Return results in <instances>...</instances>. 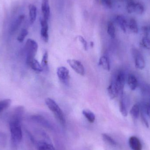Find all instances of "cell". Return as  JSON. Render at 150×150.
Here are the masks:
<instances>
[{
    "instance_id": "24",
    "label": "cell",
    "mask_w": 150,
    "mask_h": 150,
    "mask_svg": "<svg viewBox=\"0 0 150 150\" xmlns=\"http://www.w3.org/2000/svg\"><path fill=\"white\" fill-rule=\"evenodd\" d=\"M11 103L10 99H5L0 101V113L7 109Z\"/></svg>"
},
{
    "instance_id": "20",
    "label": "cell",
    "mask_w": 150,
    "mask_h": 150,
    "mask_svg": "<svg viewBox=\"0 0 150 150\" xmlns=\"http://www.w3.org/2000/svg\"><path fill=\"white\" fill-rule=\"evenodd\" d=\"M82 113L89 122L91 123H93L94 122L95 120V116L93 112L90 110H84Z\"/></svg>"
},
{
    "instance_id": "2",
    "label": "cell",
    "mask_w": 150,
    "mask_h": 150,
    "mask_svg": "<svg viewBox=\"0 0 150 150\" xmlns=\"http://www.w3.org/2000/svg\"><path fill=\"white\" fill-rule=\"evenodd\" d=\"M45 103L47 107L53 113L62 125H65L66 120L65 115L57 103L52 99L50 98L46 99Z\"/></svg>"
},
{
    "instance_id": "17",
    "label": "cell",
    "mask_w": 150,
    "mask_h": 150,
    "mask_svg": "<svg viewBox=\"0 0 150 150\" xmlns=\"http://www.w3.org/2000/svg\"><path fill=\"white\" fill-rule=\"evenodd\" d=\"M38 150H56L53 146L45 142H39L37 145Z\"/></svg>"
},
{
    "instance_id": "11",
    "label": "cell",
    "mask_w": 150,
    "mask_h": 150,
    "mask_svg": "<svg viewBox=\"0 0 150 150\" xmlns=\"http://www.w3.org/2000/svg\"><path fill=\"white\" fill-rule=\"evenodd\" d=\"M129 143L132 150H142V145L139 139L136 137L132 136L129 138Z\"/></svg>"
},
{
    "instance_id": "35",
    "label": "cell",
    "mask_w": 150,
    "mask_h": 150,
    "mask_svg": "<svg viewBox=\"0 0 150 150\" xmlns=\"http://www.w3.org/2000/svg\"><path fill=\"white\" fill-rule=\"evenodd\" d=\"M145 110L147 115L150 118V104H146L145 105Z\"/></svg>"
},
{
    "instance_id": "18",
    "label": "cell",
    "mask_w": 150,
    "mask_h": 150,
    "mask_svg": "<svg viewBox=\"0 0 150 150\" xmlns=\"http://www.w3.org/2000/svg\"><path fill=\"white\" fill-rule=\"evenodd\" d=\"M120 109L122 115L124 117H127L128 115L127 108L124 98L121 95V98L120 102Z\"/></svg>"
},
{
    "instance_id": "23",
    "label": "cell",
    "mask_w": 150,
    "mask_h": 150,
    "mask_svg": "<svg viewBox=\"0 0 150 150\" xmlns=\"http://www.w3.org/2000/svg\"><path fill=\"white\" fill-rule=\"evenodd\" d=\"M107 32L108 35L112 38H114L115 37V29L114 25L112 22H109L108 23Z\"/></svg>"
},
{
    "instance_id": "26",
    "label": "cell",
    "mask_w": 150,
    "mask_h": 150,
    "mask_svg": "<svg viewBox=\"0 0 150 150\" xmlns=\"http://www.w3.org/2000/svg\"><path fill=\"white\" fill-rule=\"evenodd\" d=\"M127 1V10L129 13H132L134 12L135 3L134 0H126Z\"/></svg>"
},
{
    "instance_id": "19",
    "label": "cell",
    "mask_w": 150,
    "mask_h": 150,
    "mask_svg": "<svg viewBox=\"0 0 150 150\" xmlns=\"http://www.w3.org/2000/svg\"><path fill=\"white\" fill-rule=\"evenodd\" d=\"M130 115L134 119H137L140 116V108L139 105L135 104L134 105L130 110Z\"/></svg>"
},
{
    "instance_id": "15",
    "label": "cell",
    "mask_w": 150,
    "mask_h": 150,
    "mask_svg": "<svg viewBox=\"0 0 150 150\" xmlns=\"http://www.w3.org/2000/svg\"><path fill=\"white\" fill-rule=\"evenodd\" d=\"M116 22L120 27L122 31L126 33L127 31V21L124 17L122 16H117L116 18Z\"/></svg>"
},
{
    "instance_id": "29",
    "label": "cell",
    "mask_w": 150,
    "mask_h": 150,
    "mask_svg": "<svg viewBox=\"0 0 150 150\" xmlns=\"http://www.w3.org/2000/svg\"><path fill=\"white\" fill-rule=\"evenodd\" d=\"M28 34V32L27 30L25 29H23L20 32L19 36L18 37L17 40L20 43H22L23 41L24 40Z\"/></svg>"
},
{
    "instance_id": "4",
    "label": "cell",
    "mask_w": 150,
    "mask_h": 150,
    "mask_svg": "<svg viewBox=\"0 0 150 150\" xmlns=\"http://www.w3.org/2000/svg\"><path fill=\"white\" fill-rule=\"evenodd\" d=\"M133 54L134 59L135 66L136 68L142 70L145 67V62L143 56L142 54L137 50H133Z\"/></svg>"
},
{
    "instance_id": "36",
    "label": "cell",
    "mask_w": 150,
    "mask_h": 150,
    "mask_svg": "<svg viewBox=\"0 0 150 150\" xmlns=\"http://www.w3.org/2000/svg\"><path fill=\"white\" fill-rule=\"evenodd\" d=\"M91 47H93V42H92V41L91 42Z\"/></svg>"
},
{
    "instance_id": "8",
    "label": "cell",
    "mask_w": 150,
    "mask_h": 150,
    "mask_svg": "<svg viewBox=\"0 0 150 150\" xmlns=\"http://www.w3.org/2000/svg\"><path fill=\"white\" fill-rule=\"evenodd\" d=\"M69 70L65 67H59L57 69V76L60 81L64 83H67L69 78Z\"/></svg>"
},
{
    "instance_id": "38",
    "label": "cell",
    "mask_w": 150,
    "mask_h": 150,
    "mask_svg": "<svg viewBox=\"0 0 150 150\" xmlns=\"http://www.w3.org/2000/svg\"><path fill=\"white\" fill-rule=\"evenodd\" d=\"M149 33H150V26L149 28Z\"/></svg>"
},
{
    "instance_id": "1",
    "label": "cell",
    "mask_w": 150,
    "mask_h": 150,
    "mask_svg": "<svg viewBox=\"0 0 150 150\" xmlns=\"http://www.w3.org/2000/svg\"><path fill=\"white\" fill-rule=\"evenodd\" d=\"M23 113V108L22 107L17 108L10 121L11 147L13 149H17L23 138L21 121Z\"/></svg>"
},
{
    "instance_id": "13",
    "label": "cell",
    "mask_w": 150,
    "mask_h": 150,
    "mask_svg": "<svg viewBox=\"0 0 150 150\" xmlns=\"http://www.w3.org/2000/svg\"><path fill=\"white\" fill-rule=\"evenodd\" d=\"M26 63L34 71L40 72H42L43 70V69L41 65L35 59L26 61Z\"/></svg>"
},
{
    "instance_id": "21",
    "label": "cell",
    "mask_w": 150,
    "mask_h": 150,
    "mask_svg": "<svg viewBox=\"0 0 150 150\" xmlns=\"http://www.w3.org/2000/svg\"><path fill=\"white\" fill-rule=\"evenodd\" d=\"M128 26L130 30L134 33H138V27L136 20L134 18H131L129 20Z\"/></svg>"
},
{
    "instance_id": "28",
    "label": "cell",
    "mask_w": 150,
    "mask_h": 150,
    "mask_svg": "<svg viewBox=\"0 0 150 150\" xmlns=\"http://www.w3.org/2000/svg\"><path fill=\"white\" fill-rule=\"evenodd\" d=\"M41 65L43 69H48V53L47 52H46L43 55Z\"/></svg>"
},
{
    "instance_id": "27",
    "label": "cell",
    "mask_w": 150,
    "mask_h": 150,
    "mask_svg": "<svg viewBox=\"0 0 150 150\" xmlns=\"http://www.w3.org/2000/svg\"><path fill=\"white\" fill-rule=\"evenodd\" d=\"M144 11L143 5L140 3H136L135 5L134 12L138 15H142Z\"/></svg>"
},
{
    "instance_id": "16",
    "label": "cell",
    "mask_w": 150,
    "mask_h": 150,
    "mask_svg": "<svg viewBox=\"0 0 150 150\" xmlns=\"http://www.w3.org/2000/svg\"><path fill=\"white\" fill-rule=\"evenodd\" d=\"M30 13V23L33 24L35 22L37 17V8L33 4H30L29 6Z\"/></svg>"
},
{
    "instance_id": "22",
    "label": "cell",
    "mask_w": 150,
    "mask_h": 150,
    "mask_svg": "<svg viewBox=\"0 0 150 150\" xmlns=\"http://www.w3.org/2000/svg\"><path fill=\"white\" fill-rule=\"evenodd\" d=\"M25 18V16L24 15H20L19 17H18V19L16 20V22L14 23V24L11 26V32H14L18 28L20 25H21V23L23 22V20L24 18Z\"/></svg>"
},
{
    "instance_id": "9",
    "label": "cell",
    "mask_w": 150,
    "mask_h": 150,
    "mask_svg": "<svg viewBox=\"0 0 150 150\" xmlns=\"http://www.w3.org/2000/svg\"><path fill=\"white\" fill-rule=\"evenodd\" d=\"M41 11L43 17L48 21L50 16V8L49 0H42L41 1Z\"/></svg>"
},
{
    "instance_id": "34",
    "label": "cell",
    "mask_w": 150,
    "mask_h": 150,
    "mask_svg": "<svg viewBox=\"0 0 150 150\" xmlns=\"http://www.w3.org/2000/svg\"><path fill=\"white\" fill-rule=\"evenodd\" d=\"M142 31L144 35V37H148L149 33V29L148 28V27H147V26H144V27H142Z\"/></svg>"
},
{
    "instance_id": "37",
    "label": "cell",
    "mask_w": 150,
    "mask_h": 150,
    "mask_svg": "<svg viewBox=\"0 0 150 150\" xmlns=\"http://www.w3.org/2000/svg\"><path fill=\"white\" fill-rule=\"evenodd\" d=\"M116 1H118L120 2H122L123 1H125V0H116Z\"/></svg>"
},
{
    "instance_id": "3",
    "label": "cell",
    "mask_w": 150,
    "mask_h": 150,
    "mask_svg": "<svg viewBox=\"0 0 150 150\" xmlns=\"http://www.w3.org/2000/svg\"><path fill=\"white\" fill-rule=\"evenodd\" d=\"M38 43L33 40L29 39L26 41L25 44V50H26L27 57L26 61L34 59L38 50Z\"/></svg>"
},
{
    "instance_id": "7",
    "label": "cell",
    "mask_w": 150,
    "mask_h": 150,
    "mask_svg": "<svg viewBox=\"0 0 150 150\" xmlns=\"http://www.w3.org/2000/svg\"><path fill=\"white\" fill-rule=\"evenodd\" d=\"M114 81L116 84V86L120 92V94L122 95L125 83V76L124 73L122 72L118 73L115 77V80Z\"/></svg>"
},
{
    "instance_id": "10",
    "label": "cell",
    "mask_w": 150,
    "mask_h": 150,
    "mask_svg": "<svg viewBox=\"0 0 150 150\" xmlns=\"http://www.w3.org/2000/svg\"><path fill=\"white\" fill-rule=\"evenodd\" d=\"M108 95L111 99H113L120 94L119 90L114 81L111 82L107 88Z\"/></svg>"
},
{
    "instance_id": "33",
    "label": "cell",
    "mask_w": 150,
    "mask_h": 150,
    "mask_svg": "<svg viewBox=\"0 0 150 150\" xmlns=\"http://www.w3.org/2000/svg\"><path fill=\"white\" fill-rule=\"evenodd\" d=\"M103 5L108 8H111L112 6V0H101Z\"/></svg>"
},
{
    "instance_id": "14",
    "label": "cell",
    "mask_w": 150,
    "mask_h": 150,
    "mask_svg": "<svg viewBox=\"0 0 150 150\" xmlns=\"http://www.w3.org/2000/svg\"><path fill=\"white\" fill-rule=\"evenodd\" d=\"M128 84L129 86L132 91L136 89L138 86V80L134 75L130 74L128 76Z\"/></svg>"
},
{
    "instance_id": "12",
    "label": "cell",
    "mask_w": 150,
    "mask_h": 150,
    "mask_svg": "<svg viewBox=\"0 0 150 150\" xmlns=\"http://www.w3.org/2000/svg\"><path fill=\"white\" fill-rule=\"evenodd\" d=\"M99 65L104 69L109 71L110 70V62L109 57L107 55H104L100 57L98 63Z\"/></svg>"
},
{
    "instance_id": "5",
    "label": "cell",
    "mask_w": 150,
    "mask_h": 150,
    "mask_svg": "<svg viewBox=\"0 0 150 150\" xmlns=\"http://www.w3.org/2000/svg\"><path fill=\"white\" fill-rule=\"evenodd\" d=\"M69 66L74 71L81 76H84L85 74L84 68L83 64L79 61L75 59H68L67 61Z\"/></svg>"
},
{
    "instance_id": "30",
    "label": "cell",
    "mask_w": 150,
    "mask_h": 150,
    "mask_svg": "<svg viewBox=\"0 0 150 150\" xmlns=\"http://www.w3.org/2000/svg\"><path fill=\"white\" fill-rule=\"evenodd\" d=\"M142 44L144 48L150 51V39L148 37H144L143 38Z\"/></svg>"
},
{
    "instance_id": "32",
    "label": "cell",
    "mask_w": 150,
    "mask_h": 150,
    "mask_svg": "<svg viewBox=\"0 0 150 150\" xmlns=\"http://www.w3.org/2000/svg\"><path fill=\"white\" fill-rule=\"evenodd\" d=\"M140 115H141V120H142V122L143 123L144 125L146 127L149 128V122H148V120H147V119H146V118H145V116H144V115L143 114L142 112L141 114H140Z\"/></svg>"
},
{
    "instance_id": "6",
    "label": "cell",
    "mask_w": 150,
    "mask_h": 150,
    "mask_svg": "<svg viewBox=\"0 0 150 150\" xmlns=\"http://www.w3.org/2000/svg\"><path fill=\"white\" fill-rule=\"evenodd\" d=\"M41 29L40 30V35L41 38L45 43H47L49 40L48 35V24L47 21L43 17H41L40 19Z\"/></svg>"
},
{
    "instance_id": "25",
    "label": "cell",
    "mask_w": 150,
    "mask_h": 150,
    "mask_svg": "<svg viewBox=\"0 0 150 150\" xmlns=\"http://www.w3.org/2000/svg\"><path fill=\"white\" fill-rule=\"evenodd\" d=\"M102 137L103 140L107 143L108 144L112 146H116L117 145V143L112 138L109 136L108 135L106 134H102Z\"/></svg>"
},
{
    "instance_id": "31",
    "label": "cell",
    "mask_w": 150,
    "mask_h": 150,
    "mask_svg": "<svg viewBox=\"0 0 150 150\" xmlns=\"http://www.w3.org/2000/svg\"><path fill=\"white\" fill-rule=\"evenodd\" d=\"M79 40V41L81 42V44L83 45V47L85 51L87 50V43L86 40L84 39L83 38L82 36H79L78 37Z\"/></svg>"
}]
</instances>
